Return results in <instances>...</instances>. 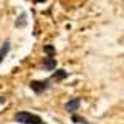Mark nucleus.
<instances>
[{
  "instance_id": "0eeeda50",
  "label": "nucleus",
  "mask_w": 124,
  "mask_h": 124,
  "mask_svg": "<svg viewBox=\"0 0 124 124\" xmlns=\"http://www.w3.org/2000/svg\"><path fill=\"white\" fill-rule=\"evenodd\" d=\"M25 25H27V13H22L20 18H18V22H17V27L22 28V27H25Z\"/></svg>"
},
{
  "instance_id": "f03ea898",
  "label": "nucleus",
  "mask_w": 124,
  "mask_h": 124,
  "mask_svg": "<svg viewBox=\"0 0 124 124\" xmlns=\"http://www.w3.org/2000/svg\"><path fill=\"white\" fill-rule=\"evenodd\" d=\"M30 88H31L35 93H43L48 88V81H31V83H30Z\"/></svg>"
},
{
  "instance_id": "f257e3e1",
  "label": "nucleus",
  "mask_w": 124,
  "mask_h": 124,
  "mask_svg": "<svg viewBox=\"0 0 124 124\" xmlns=\"http://www.w3.org/2000/svg\"><path fill=\"white\" fill-rule=\"evenodd\" d=\"M15 121L20 124H41V119H40L38 116L31 114V113H27V111L17 113L15 114Z\"/></svg>"
},
{
  "instance_id": "423d86ee",
  "label": "nucleus",
  "mask_w": 124,
  "mask_h": 124,
  "mask_svg": "<svg viewBox=\"0 0 124 124\" xmlns=\"http://www.w3.org/2000/svg\"><path fill=\"white\" fill-rule=\"evenodd\" d=\"M8 50H10V43H8V41H5V43H3V46L0 48V63H2L3 56L8 53Z\"/></svg>"
},
{
  "instance_id": "39448f33",
  "label": "nucleus",
  "mask_w": 124,
  "mask_h": 124,
  "mask_svg": "<svg viewBox=\"0 0 124 124\" xmlns=\"http://www.w3.org/2000/svg\"><path fill=\"white\" fill-rule=\"evenodd\" d=\"M66 76H68V73L65 70H58V71L53 73V79H56V81H61V79H65Z\"/></svg>"
},
{
  "instance_id": "9b49d317",
  "label": "nucleus",
  "mask_w": 124,
  "mask_h": 124,
  "mask_svg": "<svg viewBox=\"0 0 124 124\" xmlns=\"http://www.w3.org/2000/svg\"><path fill=\"white\" fill-rule=\"evenodd\" d=\"M35 2H45V0H35Z\"/></svg>"
},
{
  "instance_id": "6e6552de",
  "label": "nucleus",
  "mask_w": 124,
  "mask_h": 124,
  "mask_svg": "<svg viewBox=\"0 0 124 124\" xmlns=\"http://www.w3.org/2000/svg\"><path fill=\"white\" fill-rule=\"evenodd\" d=\"M73 123H81V124H88L85 117H79V116H73Z\"/></svg>"
},
{
  "instance_id": "7ed1b4c3",
  "label": "nucleus",
  "mask_w": 124,
  "mask_h": 124,
  "mask_svg": "<svg viewBox=\"0 0 124 124\" xmlns=\"http://www.w3.org/2000/svg\"><path fill=\"white\" fill-rule=\"evenodd\" d=\"M81 104V101H79V98H73V99H70L66 104H65V109H66L68 113H73V111H76L78 108Z\"/></svg>"
},
{
  "instance_id": "20e7f679",
  "label": "nucleus",
  "mask_w": 124,
  "mask_h": 124,
  "mask_svg": "<svg viewBox=\"0 0 124 124\" xmlns=\"http://www.w3.org/2000/svg\"><path fill=\"white\" fill-rule=\"evenodd\" d=\"M43 66L46 68V70H55V68H56V60L51 58V56L43 58Z\"/></svg>"
},
{
  "instance_id": "f8f14e48",
  "label": "nucleus",
  "mask_w": 124,
  "mask_h": 124,
  "mask_svg": "<svg viewBox=\"0 0 124 124\" xmlns=\"http://www.w3.org/2000/svg\"><path fill=\"white\" fill-rule=\"evenodd\" d=\"M41 124H43V123H41Z\"/></svg>"
},
{
  "instance_id": "1a4fd4ad",
  "label": "nucleus",
  "mask_w": 124,
  "mask_h": 124,
  "mask_svg": "<svg viewBox=\"0 0 124 124\" xmlns=\"http://www.w3.org/2000/svg\"><path fill=\"white\" fill-rule=\"evenodd\" d=\"M45 53H46V55H55V46L46 45V46H45Z\"/></svg>"
},
{
  "instance_id": "9d476101",
  "label": "nucleus",
  "mask_w": 124,
  "mask_h": 124,
  "mask_svg": "<svg viewBox=\"0 0 124 124\" xmlns=\"http://www.w3.org/2000/svg\"><path fill=\"white\" fill-rule=\"evenodd\" d=\"M0 103H5V98H2V96H0Z\"/></svg>"
}]
</instances>
